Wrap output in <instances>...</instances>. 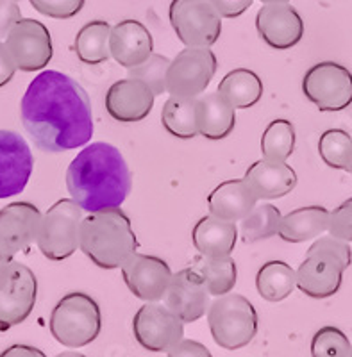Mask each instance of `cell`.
<instances>
[{"label":"cell","instance_id":"cell-22","mask_svg":"<svg viewBox=\"0 0 352 357\" xmlns=\"http://www.w3.org/2000/svg\"><path fill=\"white\" fill-rule=\"evenodd\" d=\"M258 197L252 193L243 178L226 181L219 184L207 197L210 215L227 222H242L258 204Z\"/></svg>","mask_w":352,"mask_h":357},{"label":"cell","instance_id":"cell-11","mask_svg":"<svg viewBox=\"0 0 352 357\" xmlns=\"http://www.w3.org/2000/svg\"><path fill=\"white\" fill-rule=\"evenodd\" d=\"M302 93L324 113L347 109L352 104L351 70L335 61L316 63L304 75Z\"/></svg>","mask_w":352,"mask_h":357},{"label":"cell","instance_id":"cell-20","mask_svg":"<svg viewBox=\"0 0 352 357\" xmlns=\"http://www.w3.org/2000/svg\"><path fill=\"white\" fill-rule=\"evenodd\" d=\"M154 50V40L149 29L138 20H122L111 27V57L124 68H134L149 59Z\"/></svg>","mask_w":352,"mask_h":357},{"label":"cell","instance_id":"cell-3","mask_svg":"<svg viewBox=\"0 0 352 357\" xmlns=\"http://www.w3.org/2000/svg\"><path fill=\"white\" fill-rule=\"evenodd\" d=\"M79 248L102 270H115L138 248L131 220L120 207L89 213L81 222Z\"/></svg>","mask_w":352,"mask_h":357},{"label":"cell","instance_id":"cell-33","mask_svg":"<svg viewBox=\"0 0 352 357\" xmlns=\"http://www.w3.org/2000/svg\"><path fill=\"white\" fill-rule=\"evenodd\" d=\"M318 154L329 168L349 172L352 165V136L344 129L325 130L318 139Z\"/></svg>","mask_w":352,"mask_h":357},{"label":"cell","instance_id":"cell-9","mask_svg":"<svg viewBox=\"0 0 352 357\" xmlns=\"http://www.w3.org/2000/svg\"><path fill=\"white\" fill-rule=\"evenodd\" d=\"M219 61L211 47H186L170 61L166 91L174 97L197 98L215 77Z\"/></svg>","mask_w":352,"mask_h":357},{"label":"cell","instance_id":"cell-17","mask_svg":"<svg viewBox=\"0 0 352 357\" xmlns=\"http://www.w3.org/2000/svg\"><path fill=\"white\" fill-rule=\"evenodd\" d=\"M210 296L203 275L195 268H184L172 275L163 301L184 324H193L210 309Z\"/></svg>","mask_w":352,"mask_h":357},{"label":"cell","instance_id":"cell-35","mask_svg":"<svg viewBox=\"0 0 352 357\" xmlns=\"http://www.w3.org/2000/svg\"><path fill=\"white\" fill-rule=\"evenodd\" d=\"M351 341L336 327H322L311 340L313 357H351Z\"/></svg>","mask_w":352,"mask_h":357},{"label":"cell","instance_id":"cell-42","mask_svg":"<svg viewBox=\"0 0 352 357\" xmlns=\"http://www.w3.org/2000/svg\"><path fill=\"white\" fill-rule=\"evenodd\" d=\"M0 357H47L40 349L29 345H13L0 354Z\"/></svg>","mask_w":352,"mask_h":357},{"label":"cell","instance_id":"cell-7","mask_svg":"<svg viewBox=\"0 0 352 357\" xmlns=\"http://www.w3.org/2000/svg\"><path fill=\"white\" fill-rule=\"evenodd\" d=\"M82 209L75 200H57L45 213L40 223L36 245L50 261H65L79 248Z\"/></svg>","mask_w":352,"mask_h":357},{"label":"cell","instance_id":"cell-24","mask_svg":"<svg viewBox=\"0 0 352 357\" xmlns=\"http://www.w3.org/2000/svg\"><path fill=\"white\" fill-rule=\"evenodd\" d=\"M198 134L207 139H223L235 130L236 109L217 91L197 98Z\"/></svg>","mask_w":352,"mask_h":357},{"label":"cell","instance_id":"cell-12","mask_svg":"<svg viewBox=\"0 0 352 357\" xmlns=\"http://www.w3.org/2000/svg\"><path fill=\"white\" fill-rule=\"evenodd\" d=\"M133 334L149 352H168L184 340V321L165 304L147 302L134 314Z\"/></svg>","mask_w":352,"mask_h":357},{"label":"cell","instance_id":"cell-10","mask_svg":"<svg viewBox=\"0 0 352 357\" xmlns=\"http://www.w3.org/2000/svg\"><path fill=\"white\" fill-rule=\"evenodd\" d=\"M168 18L186 47H211L222 34V17L210 0H172Z\"/></svg>","mask_w":352,"mask_h":357},{"label":"cell","instance_id":"cell-30","mask_svg":"<svg viewBox=\"0 0 352 357\" xmlns=\"http://www.w3.org/2000/svg\"><path fill=\"white\" fill-rule=\"evenodd\" d=\"M197 272L203 275L211 296H222L231 293L238 280V268L231 256L204 257L198 261Z\"/></svg>","mask_w":352,"mask_h":357},{"label":"cell","instance_id":"cell-5","mask_svg":"<svg viewBox=\"0 0 352 357\" xmlns=\"http://www.w3.org/2000/svg\"><path fill=\"white\" fill-rule=\"evenodd\" d=\"M49 327L57 343L68 349H82L101 334V307L86 293H66L52 309Z\"/></svg>","mask_w":352,"mask_h":357},{"label":"cell","instance_id":"cell-44","mask_svg":"<svg viewBox=\"0 0 352 357\" xmlns=\"http://www.w3.org/2000/svg\"><path fill=\"white\" fill-rule=\"evenodd\" d=\"M261 4H277V2H290V0H259Z\"/></svg>","mask_w":352,"mask_h":357},{"label":"cell","instance_id":"cell-21","mask_svg":"<svg viewBox=\"0 0 352 357\" xmlns=\"http://www.w3.org/2000/svg\"><path fill=\"white\" fill-rule=\"evenodd\" d=\"M243 181L249 184L258 200H274L292 193L297 186V172L286 161L259 159L245 172Z\"/></svg>","mask_w":352,"mask_h":357},{"label":"cell","instance_id":"cell-26","mask_svg":"<svg viewBox=\"0 0 352 357\" xmlns=\"http://www.w3.org/2000/svg\"><path fill=\"white\" fill-rule=\"evenodd\" d=\"M219 93L235 109H249L254 107L263 97V82L252 70L236 68L220 81Z\"/></svg>","mask_w":352,"mask_h":357},{"label":"cell","instance_id":"cell-34","mask_svg":"<svg viewBox=\"0 0 352 357\" xmlns=\"http://www.w3.org/2000/svg\"><path fill=\"white\" fill-rule=\"evenodd\" d=\"M170 66V59L161 54H150L149 59L142 65L129 68V79H138L150 88V91L158 97L166 91V72Z\"/></svg>","mask_w":352,"mask_h":357},{"label":"cell","instance_id":"cell-1","mask_svg":"<svg viewBox=\"0 0 352 357\" xmlns=\"http://www.w3.org/2000/svg\"><path fill=\"white\" fill-rule=\"evenodd\" d=\"M24 129L43 152H66L85 146L94 136L91 102L78 81L56 72H41L20 102Z\"/></svg>","mask_w":352,"mask_h":357},{"label":"cell","instance_id":"cell-19","mask_svg":"<svg viewBox=\"0 0 352 357\" xmlns=\"http://www.w3.org/2000/svg\"><path fill=\"white\" fill-rule=\"evenodd\" d=\"M156 95L138 79H122L105 93V111L117 122L136 123L145 120L154 107Z\"/></svg>","mask_w":352,"mask_h":357},{"label":"cell","instance_id":"cell-23","mask_svg":"<svg viewBox=\"0 0 352 357\" xmlns=\"http://www.w3.org/2000/svg\"><path fill=\"white\" fill-rule=\"evenodd\" d=\"M191 241L195 250L204 257L231 256L238 241L236 222H227L213 215L204 216L195 223Z\"/></svg>","mask_w":352,"mask_h":357},{"label":"cell","instance_id":"cell-14","mask_svg":"<svg viewBox=\"0 0 352 357\" xmlns=\"http://www.w3.org/2000/svg\"><path fill=\"white\" fill-rule=\"evenodd\" d=\"M6 49L22 72H38L49 65L54 56L49 29L33 18H22L4 40Z\"/></svg>","mask_w":352,"mask_h":357},{"label":"cell","instance_id":"cell-4","mask_svg":"<svg viewBox=\"0 0 352 357\" xmlns=\"http://www.w3.org/2000/svg\"><path fill=\"white\" fill-rule=\"evenodd\" d=\"M352 264L347 241L335 236H320L309 247L297 270V288L311 298H328L340 291L344 273Z\"/></svg>","mask_w":352,"mask_h":357},{"label":"cell","instance_id":"cell-25","mask_svg":"<svg viewBox=\"0 0 352 357\" xmlns=\"http://www.w3.org/2000/svg\"><path fill=\"white\" fill-rule=\"evenodd\" d=\"M329 213L322 206L299 207L295 211L283 216L279 225V238L288 243H302L316 240L328 231Z\"/></svg>","mask_w":352,"mask_h":357},{"label":"cell","instance_id":"cell-36","mask_svg":"<svg viewBox=\"0 0 352 357\" xmlns=\"http://www.w3.org/2000/svg\"><path fill=\"white\" fill-rule=\"evenodd\" d=\"M40 15L56 20H66L81 13L86 0H29Z\"/></svg>","mask_w":352,"mask_h":357},{"label":"cell","instance_id":"cell-29","mask_svg":"<svg viewBox=\"0 0 352 357\" xmlns=\"http://www.w3.org/2000/svg\"><path fill=\"white\" fill-rule=\"evenodd\" d=\"M163 127L168 134L179 139H191L198 134L197 98L174 97L165 102L161 111Z\"/></svg>","mask_w":352,"mask_h":357},{"label":"cell","instance_id":"cell-31","mask_svg":"<svg viewBox=\"0 0 352 357\" xmlns=\"http://www.w3.org/2000/svg\"><path fill=\"white\" fill-rule=\"evenodd\" d=\"M283 215L272 204H256V207L242 220V234L243 243H256V241L268 240L272 236L279 232Z\"/></svg>","mask_w":352,"mask_h":357},{"label":"cell","instance_id":"cell-15","mask_svg":"<svg viewBox=\"0 0 352 357\" xmlns=\"http://www.w3.org/2000/svg\"><path fill=\"white\" fill-rule=\"evenodd\" d=\"M122 277L136 298L145 302H159L165 298V293L172 280V270L166 261L156 256L138 254L127 257L122 264Z\"/></svg>","mask_w":352,"mask_h":357},{"label":"cell","instance_id":"cell-27","mask_svg":"<svg viewBox=\"0 0 352 357\" xmlns=\"http://www.w3.org/2000/svg\"><path fill=\"white\" fill-rule=\"evenodd\" d=\"M258 293L268 302H281L297 288V272L284 261H268L256 275Z\"/></svg>","mask_w":352,"mask_h":357},{"label":"cell","instance_id":"cell-2","mask_svg":"<svg viewBox=\"0 0 352 357\" xmlns=\"http://www.w3.org/2000/svg\"><path fill=\"white\" fill-rule=\"evenodd\" d=\"M66 188L82 211L97 213L126 202L133 175L117 146L97 142L72 159L66 170Z\"/></svg>","mask_w":352,"mask_h":357},{"label":"cell","instance_id":"cell-8","mask_svg":"<svg viewBox=\"0 0 352 357\" xmlns=\"http://www.w3.org/2000/svg\"><path fill=\"white\" fill-rule=\"evenodd\" d=\"M36 298L38 279L31 268L17 261L0 266V331L27 320Z\"/></svg>","mask_w":352,"mask_h":357},{"label":"cell","instance_id":"cell-43","mask_svg":"<svg viewBox=\"0 0 352 357\" xmlns=\"http://www.w3.org/2000/svg\"><path fill=\"white\" fill-rule=\"evenodd\" d=\"M56 357H86V356H82V354H79V352H63Z\"/></svg>","mask_w":352,"mask_h":357},{"label":"cell","instance_id":"cell-45","mask_svg":"<svg viewBox=\"0 0 352 357\" xmlns=\"http://www.w3.org/2000/svg\"><path fill=\"white\" fill-rule=\"evenodd\" d=\"M349 174H351V175H352V165H351V168H349Z\"/></svg>","mask_w":352,"mask_h":357},{"label":"cell","instance_id":"cell-38","mask_svg":"<svg viewBox=\"0 0 352 357\" xmlns=\"http://www.w3.org/2000/svg\"><path fill=\"white\" fill-rule=\"evenodd\" d=\"M22 20L17 0H0V41H4L11 29Z\"/></svg>","mask_w":352,"mask_h":357},{"label":"cell","instance_id":"cell-13","mask_svg":"<svg viewBox=\"0 0 352 357\" xmlns=\"http://www.w3.org/2000/svg\"><path fill=\"white\" fill-rule=\"evenodd\" d=\"M43 215L34 204L13 202L0 209V266L36 241Z\"/></svg>","mask_w":352,"mask_h":357},{"label":"cell","instance_id":"cell-32","mask_svg":"<svg viewBox=\"0 0 352 357\" xmlns=\"http://www.w3.org/2000/svg\"><path fill=\"white\" fill-rule=\"evenodd\" d=\"M295 149V127L288 120H274L261 136V152L265 159L286 161Z\"/></svg>","mask_w":352,"mask_h":357},{"label":"cell","instance_id":"cell-18","mask_svg":"<svg viewBox=\"0 0 352 357\" xmlns=\"http://www.w3.org/2000/svg\"><path fill=\"white\" fill-rule=\"evenodd\" d=\"M256 29L259 38L275 50L292 49L304 36L302 17L288 2L263 4L256 15Z\"/></svg>","mask_w":352,"mask_h":357},{"label":"cell","instance_id":"cell-39","mask_svg":"<svg viewBox=\"0 0 352 357\" xmlns=\"http://www.w3.org/2000/svg\"><path fill=\"white\" fill-rule=\"evenodd\" d=\"M222 18H238L247 11L254 0H210Z\"/></svg>","mask_w":352,"mask_h":357},{"label":"cell","instance_id":"cell-28","mask_svg":"<svg viewBox=\"0 0 352 357\" xmlns=\"http://www.w3.org/2000/svg\"><path fill=\"white\" fill-rule=\"evenodd\" d=\"M110 34L111 25L104 20H94L82 25L73 43L79 61L89 66L108 61L111 57Z\"/></svg>","mask_w":352,"mask_h":357},{"label":"cell","instance_id":"cell-16","mask_svg":"<svg viewBox=\"0 0 352 357\" xmlns=\"http://www.w3.org/2000/svg\"><path fill=\"white\" fill-rule=\"evenodd\" d=\"M33 168L34 158L27 142L18 132L0 129V199L22 193Z\"/></svg>","mask_w":352,"mask_h":357},{"label":"cell","instance_id":"cell-40","mask_svg":"<svg viewBox=\"0 0 352 357\" xmlns=\"http://www.w3.org/2000/svg\"><path fill=\"white\" fill-rule=\"evenodd\" d=\"M168 357H213V354L198 341L181 340L174 349L168 350Z\"/></svg>","mask_w":352,"mask_h":357},{"label":"cell","instance_id":"cell-6","mask_svg":"<svg viewBox=\"0 0 352 357\" xmlns=\"http://www.w3.org/2000/svg\"><path fill=\"white\" fill-rule=\"evenodd\" d=\"M211 336L223 350L247 347L258 334V312L243 295L227 293L217 296L207 309Z\"/></svg>","mask_w":352,"mask_h":357},{"label":"cell","instance_id":"cell-46","mask_svg":"<svg viewBox=\"0 0 352 357\" xmlns=\"http://www.w3.org/2000/svg\"><path fill=\"white\" fill-rule=\"evenodd\" d=\"M351 357H352V349H351Z\"/></svg>","mask_w":352,"mask_h":357},{"label":"cell","instance_id":"cell-37","mask_svg":"<svg viewBox=\"0 0 352 357\" xmlns=\"http://www.w3.org/2000/svg\"><path fill=\"white\" fill-rule=\"evenodd\" d=\"M328 232L338 240L347 243L352 241V199L345 200L344 204L336 207L335 211L329 213Z\"/></svg>","mask_w":352,"mask_h":357},{"label":"cell","instance_id":"cell-41","mask_svg":"<svg viewBox=\"0 0 352 357\" xmlns=\"http://www.w3.org/2000/svg\"><path fill=\"white\" fill-rule=\"evenodd\" d=\"M17 65L13 61L11 54L6 49V43L0 41V88H4L6 84L11 82V79L17 73Z\"/></svg>","mask_w":352,"mask_h":357}]
</instances>
